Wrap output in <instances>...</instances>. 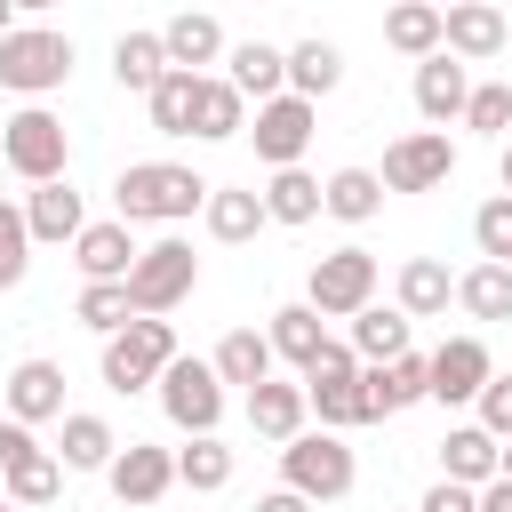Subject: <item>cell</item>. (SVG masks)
I'll return each mask as SVG.
<instances>
[{"label":"cell","mask_w":512,"mask_h":512,"mask_svg":"<svg viewBox=\"0 0 512 512\" xmlns=\"http://www.w3.org/2000/svg\"><path fill=\"white\" fill-rule=\"evenodd\" d=\"M104 480H112V496H120V504H160V496L176 488V448H152V440H128V448H112V464H104Z\"/></svg>","instance_id":"cell-14"},{"label":"cell","mask_w":512,"mask_h":512,"mask_svg":"<svg viewBox=\"0 0 512 512\" xmlns=\"http://www.w3.org/2000/svg\"><path fill=\"white\" fill-rule=\"evenodd\" d=\"M464 96H472V64H464V56H448V48L416 56V112H424L432 128H448V120L464 112Z\"/></svg>","instance_id":"cell-16"},{"label":"cell","mask_w":512,"mask_h":512,"mask_svg":"<svg viewBox=\"0 0 512 512\" xmlns=\"http://www.w3.org/2000/svg\"><path fill=\"white\" fill-rule=\"evenodd\" d=\"M480 512H512V480H504V472L480 480Z\"/></svg>","instance_id":"cell-48"},{"label":"cell","mask_w":512,"mask_h":512,"mask_svg":"<svg viewBox=\"0 0 512 512\" xmlns=\"http://www.w3.org/2000/svg\"><path fill=\"white\" fill-rule=\"evenodd\" d=\"M0 400H8L16 424H56L64 416V368L56 360H16L8 384H0Z\"/></svg>","instance_id":"cell-17"},{"label":"cell","mask_w":512,"mask_h":512,"mask_svg":"<svg viewBox=\"0 0 512 512\" xmlns=\"http://www.w3.org/2000/svg\"><path fill=\"white\" fill-rule=\"evenodd\" d=\"M264 336H272V360H288V368H312V360H320V344H328V328H320V312H312V304H280Z\"/></svg>","instance_id":"cell-31"},{"label":"cell","mask_w":512,"mask_h":512,"mask_svg":"<svg viewBox=\"0 0 512 512\" xmlns=\"http://www.w3.org/2000/svg\"><path fill=\"white\" fill-rule=\"evenodd\" d=\"M56 424H64V440H56V464H64V472H104V464H112V448H120V440H112V424H104V416L64 408Z\"/></svg>","instance_id":"cell-27"},{"label":"cell","mask_w":512,"mask_h":512,"mask_svg":"<svg viewBox=\"0 0 512 512\" xmlns=\"http://www.w3.org/2000/svg\"><path fill=\"white\" fill-rule=\"evenodd\" d=\"M472 408H480V424H488L496 440H512V376H488V384L472 392Z\"/></svg>","instance_id":"cell-44"},{"label":"cell","mask_w":512,"mask_h":512,"mask_svg":"<svg viewBox=\"0 0 512 512\" xmlns=\"http://www.w3.org/2000/svg\"><path fill=\"white\" fill-rule=\"evenodd\" d=\"M432 8H448V0H432Z\"/></svg>","instance_id":"cell-54"},{"label":"cell","mask_w":512,"mask_h":512,"mask_svg":"<svg viewBox=\"0 0 512 512\" xmlns=\"http://www.w3.org/2000/svg\"><path fill=\"white\" fill-rule=\"evenodd\" d=\"M192 288H200V256L176 232L152 240V248H136V264H128V312H176Z\"/></svg>","instance_id":"cell-6"},{"label":"cell","mask_w":512,"mask_h":512,"mask_svg":"<svg viewBox=\"0 0 512 512\" xmlns=\"http://www.w3.org/2000/svg\"><path fill=\"white\" fill-rule=\"evenodd\" d=\"M424 360H432V400H440V408H464V400L496 376V360H488V344H480V336H448V344H440V352H424Z\"/></svg>","instance_id":"cell-15"},{"label":"cell","mask_w":512,"mask_h":512,"mask_svg":"<svg viewBox=\"0 0 512 512\" xmlns=\"http://www.w3.org/2000/svg\"><path fill=\"white\" fill-rule=\"evenodd\" d=\"M224 64H232L224 80H232L240 96H256V104L288 88V48H272V40H240V48H224Z\"/></svg>","instance_id":"cell-24"},{"label":"cell","mask_w":512,"mask_h":512,"mask_svg":"<svg viewBox=\"0 0 512 512\" xmlns=\"http://www.w3.org/2000/svg\"><path fill=\"white\" fill-rule=\"evenodd\" d=\"M496 472H504V480H512V440H504V456H496Z\"/></svg>","instance_id":"cell-52"},{"label":"cell","mask_w":512,"mask_h":512,"mask_svg":"<svg viewBox=\"0 0 512 512\" xmlns=\"http://www.w3.org/2000/svg\"><path fill=\"white\" fill-rule=\"evenodd\" d=\"M72 264H80V280H128V264H136V224H80L72 232Z\"/></svg>","instance_id":"cell-18"},{"label":"cell","mask_w":512,"mask_h":512,"mask_svg":"<svg viewBox=\"0 0 512 512\" xmlns=\"http://www.w3.org/2000/svg\"><path fill=\"white\" fill-rule=\"evenodd\" d=\"M416 400H432V360L408 344V352H392V360H360V408H368V424L376 416H400V408H416Z\"/></svg>","instance_id":"cell-12"},{"label":"cell","mask_w":512,"mask_h":512,"mask_svg":"<svg viewBox=\"0 0 512 512\" xmlns=\"http://www.w3.org/2000/svg\"><path fill=\"white\" fill-rule=\"evenodd\" d=\"M152 392H160V408H168V424L176 432H216L224 424V376L208 368V360H168L160 376H152Z\"/></svg>","instance_id":"cell-8"},{"label":"cell","mask_w":512,"mask_h":512,"mask_svg":"<svg viewBox=\"0 0 512 512\" xmlns=\"http://www.w3.org/2000/svg\"><path fill=\"white\" fill-rule=\"evenodd\" d=\"M0 512H24V504H8V496H0Z\"/></svg>","instance_id":"cell-53"},{"label":"cell","mask_w":512,"mask_h":512,"mask_svg":"<svg viewBox=\"0 0 512 512\" xmlns=\"http://www.w3.org/2000/svg\"><path fill=\"white\" fill-rule=\"evenodd\" d=\"M288 88L312 96V104L336 96V88H344V48H336V40H296V48H288Z\"/></svg>","instance_id":"cell-29"},{"label":"cell","mask_w":512,"mask_h":512,"mask_svg":"<svg viewBox=\"0 0 512 512\" xmlns=\"http://www.w3.org/2000/svg\"><path fill=\"white\" fill-rule=\"evenodd\" d=\"M384 40H392L400 56H432V48H440V8H432V0H392V8H384Z\"/></svg>","instance_id":"cell-39"},{"label":"cell","mask_w":512,"mask_h":512,"mask_svg":"<svg viewBox=\"0 0 512 512\" xmlns=\"http://www.w3.org/2000/svg\"><path fill=\"white\" fill-rule=\"evenodd\" d=\"M312 128H320V104L312 96H296V88H280V96H264L256 104V160L264 168H296L304 160V144H312Z\"/></svg>","instance_id":"cell-11"},{"label":"cell","mask_w":512,"mask_h":512,"mask_svg":"<svg viewBox=\"0 0 512 512\" xmlns=\"http://www.w3.org/2000/svg\"><path fill=\"white\" fill-rule=\"evenodd\" d=\"M160 72H168V48H160V32H120V40H112V80H120L128 96H144Z\"/></svg>","instance_id":"cell-36"},{"label":"cell","mask_w":512,"mask_h":512,"mask_svg":"<svg viewBox=\"0 0 512 512\" xmlns=\"http://www.w3.org/2000/svg\"><path fill=\"white\" fill-rule=\"evenodd\" d=\"M200 216H208V240H224V248H240V240H256V224H272L264 192H240V184H208Z\"/></svg>","instance_id":"cell-21"},{"label":"cell","mask_w":512,"mask_h":512,"mask_svg":"<svg viewBox=\"0 0 512 512\" xmlns=\"http://www.w3.org/2000/svg\"><path fill=\"white\" fill-rule=\"evenodd\" d=\"M176 480H184L192 496H216V488H232V448H224L216 432H192V448H176Z\"/></svg>","instance_id":"cell-38"},{"label":"cell","mask_w":512,"mask_h":512,"mask_svg":"<svg viewBox=\"0 0 512 512\" xmlns=\"http://www.w3.org/2000/svg\"><path fill=\"white\" fill-rule=\"evenodd\" d=\"M408 328H416V320H408L400 304L384 312V304L368 296V304L352 312V352H360V360H392V352H408Z\"/></svg>","instance_id":"cell-35"},{"label":"cell","mask_w":512,"mask_h":512,"mask_svg":"<svg viewBox=\"0 0 512 512\" xmlns=\"http://www.w3.org/2000/svg\"><path fill=\"white\" fill-rule=\"evenodd\" d=\"M448 296H456V280H448L440 256H408V264H400V312H408V320L448 312Z\"/></svg>","instance_id":"cell-34"},{"label":"cell","mask_w":512,"mask_h":512,"mask_svg":"<svg viewBox=\"0 0 512 512\" xmlns=\"http://www.w3.org/2000/svg\"><path fill=\"white\" fill-rule=\"evenodd\" d=\"M64 160H72V136H64V120L48 104H24V112L0 120V168L8 176L48 184V176H64Z\"/></svg>","instance_id":"cell-4"},{"label":"cell","mask_w":512,"mask_h":512,"mask_svg":"<svg viewBox=\"0 0 512 512\" xmlns=\"http://www.w3.org/2000/svg\"><path fill=\"white\" fill-rule=\"evenodd\" d=\"M208 368H216L224 384H240V392H248V384H264V376H272V336H256V328H232V336L216 344V360H208Z\"/></svg>","instance_id":"cell-37"},{"label":"cell","mask_w":512,"mask_h":512,"mask_svg":"<svg viewBox=\"0 0 512 512\" xmlns=\"http://www.w3.org/2000/svg\"><path fill=\"white\" fill-rule=\"evenodd\" d=\"M32 272V232H24V208L0 200V288H24Z\"/></svg>","instance_id":"cell-42"},{"label":"cell","mask_w":512,"mask_h":512,"mask_svg":"<svg viewBox=\"0 0 512 512\" xmlns=\"http://www.w3.org/2000/svg\"><path fill=\"white\" fill-rule=\"evenodd\" d=\"M264 216L272 224H312L320 216V176L296 160V168H272L264 176Z\"/></svg>","instance_id":"cell-30"},{"label":"cell","mask_w":512,"mask_h":512,"mask_svg":"<svg viewBox=\"0 0 512 512\" xmlns=\"http://www.w3.org/2000/svg\"><path fill=\"white\" fill-rule=\"evenodd\" d=\"M304 400H312V416H320L328 432L368 424V408H360V352H352V344H320V360L304 368Z\"/></svg>","instance_id":"cell-9"},{"label":"cell","mask_w":512,"mask_h":512,"mask_svg":"<svg viewBox=\"0 0 512 512\" xmlns=\"http://www.w3.org/2000/svg\"><path fill=\"white\" fill-rule=\"evenodd\" d=\"M0 32H16V0H0Z\"/></svg>","instance_id":"cell-51"},{"label":"cell","mask_w":512,"mask_h":512,"mask_svg":"<svg viewBox=\"0 0 512 512\" xmlns=\"http://www.w3.org/2000/svg\"><path fill=\"white\" fill-rule=\"evenodd\" d=\"M200 200H208V176H192V168H176V160H136V168H120V184H112L120 224H184Z\"/></svg>","instance_id":"cell-1"},{"label":"cell","mask_w":512,"mask_h":512,"mask_svg":"<svg viewBox=\"0 0 512 512\" xmlns=\"http://www.w3.org/2000/svg\"><path fill=\"white\" fill-rule=\"evenodd\" d=\"M80 320H88L96 336H112V328L128 320V280H88V288H80Z\"/></svg>","instance_id":"cell-43"},{"label":"cell","mask_w":512,"mask_h":512,"mask_svg":"<svg viewBox=\"0 0 512 512\" xmlns=\"http://www.w3.org/2000/svg\"><path fill=\"white\" fill-rule=\"evenodd\" d=\"M160 48H168V64L200 72V64H216V56H224V24H216L208 8H184V16H168V24H160Z\"/></svg>","instance_id":"cell-23"},{"label":"cell","mask_w":512,"mask_h":512,"mask_svg":"<svg viewBox=\"0 0 512 512\" xmlns=\"http://www.w3.org/2000/svg\"><path fill=\"white\" fill-rule=\"evenodd\" d=\"M0 488H8V504H24V512H40V504H56L64 496V464H56V448H24L8 472H0Z\"/></svg>","instance_id":"cell-28"},{"label":"cell","mask_w":512,"mask_h":512,"mask_svg":"<svg viewBox=\"0 0 512 512\" xmlns=\"http://www.w3.org/2000/svg\"><path fill=\"white\" fill-rule=\"evenodd\" d=\"M192 88H200V72H184V64H168V72L144 88V112H152L160 136H192Z\"/></svg>","instance_id":"cell-33"},{"label":"cell","mask_w":512,"mask_h":512,"mask_svg":"<svg viewBox=\"0 0 512 512\" xmlns=\"http://www.w3.org/2000/svg\"><path fill=\"white\" fill-rule=\"evenodd\" d=\"M368 296H376V256H368V248H328V256H312L304 304H312L320 320H352Z\"/></svg>","instance_id":"cell-7"},{"label":"cell","mask_w":512,"mask_h":512,"mask_svg":"<svg viewBox=\"0 0 512 512\" xmlns=\"http://www.w3.org/2000/svg\"><path fill=\"white\" fill-rule=\"evenodd\" d=\"M416 512H480V488H464V480H440V488H424V504Z\"/></svg>","instance_id":"cell-45"},{"label":"cell","mask_w":512,"mask_h":512,"mask_svg":"<svg viewBox=\"0 0 512 512\" xmlns=\"http://www.w3.org/2000/svg\"><path fill=\"white\" fill-rule=\"evenodd\" d=\"M168 360H176V328H168V312H128V320L104 336V360H96V368H104L112 392H144Z\"/></svg>","instance_id":"cell-2"},{"label":"cell","mask_w":512,"mask_h":512,"mask_svg":"<svg viewBox=\"0 0 512 512\" xmlns=\"http://www.w3.org/2000/svg\"><path fill=\"white\" fill-rule=\"evenodd\" d=\"M496 184H504V192H512V144H504V160H496Z\"/></svg>","instance_id":"cell-49"},{"label":"cell","mask_w":512,"mask_h":512,"mask_svg":"<svg viewBox=\"0 0 512 512\" xmlns=\"http://www.w3.org/2000/svg\"><path fill=\"white\" fill-rule=\"evenodd\" d=\"M304 416H312V400H304V384H280V376H264V384H248V424H256V440H296L304 432Z\"/></svg>","instance_id":"cell-19"},{"label":"cell","mask_w":512,"mask_h":512,"mask_svg":"<svg viewBox=\"0 0 512 512\" xmlns=\"http://www.w3.org/2000/svg\"><path fill=\"white\" fill-rule=\"evenodd\" d=\"M472 248L496 256V264H512V192H496V200L472 208Z\"/></svg>","instance_id":"cell-41"},{"label":"cell","mask_w":512,"mask_h":512,"mask_svg":"<svg viewBox=\"0 0 512 512\" xmlns=\"http://www.w3.org/2000/svg\"><path fill=\"white\" fill-rule=\"evenodd\" d=\"M456 120H464L472 136H504V128H512V80H480Z\"/></svg>","instance_id":"cell-40"},{"label":"cell","mask_w":512,"mask_h":512,"mask_svg":"<svg viewBox=\"0 0 512 512\" xmlns=\"http://www.w3.org/2000/svg\"><path fill=\"white\" fill-rule=\"evenodd\" d=\"M256 512H320V504L296 496V488H272V496H256Z\"/></svg>","instance_id":"cell-47"},{"label":"cell","mask_w":512,"mask_h":512,"mask_svg":"<svg viewBox=\"0 0 512 512\" xmlns=\"http://www.w3.org/2000/svg\"><path fill=\"white\" fill-rule=\"evenodd\" d=\"M456 304H464L472 320H512V264L480 256L472 272H456Z\"/></svg>","instance_id":"cell-32"},{"label":"cell","mask_w":512,"mask_h":512,"mask_svg":"<svg viewBox=\"0 0 512 512\" xmlns=\"http://www.w3.org/2000/svg\"><path fill=\"white\" fill-rule=\"evenodd\" d=\"M24 448H32V424H16V416H0V472H8V464H16Z\"/></svg>","instance_id":"cell-46"},{"label":"cell","mask_w":512,"mask_h":512,"mask_svg":"<svg viewBox=\"0 0 512 512\" xmlns=\"http://www.w3.org/2000/svg\"><path fill=\"white\" fill-rule=\"evenodd\" d=\"M248 128V96L232 88V80H208L200 72V88H192V136L200 144H224V136H240Z\"/></svg>","instance_id":"cell-25"},{"label":"cell","mask_w":512,"mask_h":512,"mask_svg":"<svg viewBox=\"0 0 512 512\" xmlns=\"http://www.w3.org/2000/svg\"><path fill=\"white\" fill-rule=\"evenodd\" d=\"M352 480H360V464H352V448H344V432H296V440H280V488H296V496H312V504H336V496H352Z\"/></svg>","instance_id":"cell-3"},{"label":"cell","mask_w":512,"mask_h":512,"mask_svg":"<svg viewBox=\"0 0 512 512\" xmlns=\"http://www.w3.org/2000/svg\"><path fill=\"white\" fill-rule=\"evenodd\" d=\"M504 40H512V24H504L496 0H448V8H440V48H448V56L488 64V56H504Z\"/></svg>","instance_id":"cell-13"},{"label":"cell","mask_w":512,"mask_h":512,"mask_svg":"<svg viewBox=\"0 0 512 512\" xmlns=\"http://www.w3.org/2000/svg\"><path fill=\"white\" fill-rule=\"evenodd\" d=\"M376 208H384V176H376V168H336V176H320V216L368 224Z\"/></svg>","instance_id":"cell-26"},{"label":"cell","mask_w":512,"mask_h":512,"mask_svg":"<svg viewBox=\"0 0 512 512\" xmlns=\"http://www.w3.org/2000/svg\"><path fill=\"white\" fill-rule=\"evenodd\" d=\"M64 80H72V40H64L56 24H16V32H0V88L48 96V88H64Z\"/></svg>","instance_id":"cell-5"},{"label":"cell","mask_w":512,"mask_h":512,"mask_svg":"<svg viewBox=\"0 0 512 512\" xmlns=\"http://www.w3.org/2000/svg\"><path fill=\"white\" fill-rule=\"evenodd\" d=\"M48 8H56V0H16V16H48Z\"/></svg>","instance_id":"cell-50"},{"label":"cell","mask_w":512,"mask_h":512,"mask_svg":"<svg viewBox=\"0 0 512 512\" xmlns=\"http://www.w3.org/2000/svg\"><path fill=\"white\" fill-rule=\"evenodd\" d=\"M376 176H384V192H440V184L456 176V144H448V128H408V136H392Z\"/></svg>","instance_id":"cell-10"},{"label":"cell","mask_w":512,"mask_h":512,"mask_svg":"<svg viewBox=\"0 0 512 512\" xmlns=\"http://www.w3.org/2000/svg\"><path fill=\"white\" fill-rule=\"evenodd\" d=\"M496 456H504V440H496L488 424H456V432L440 440V480L480 488V480H496Z\"/></svg>","instance_id":"cell-22"},{"label":"cell","mask_w":512,"mask_h":512,"mask_svg":"<svg viewBox=\"0 0 512 512\" xmlns=\"http://www.w3.org/2000/svg\"><path fill=\"white\" fill-rule=\"evenodd\" d=\"M88 216H80V192L64 184V176H48V184H32L24 192V232H32V248L40 240H72Z\"/></svg>","instance_id":"cell-20"}]
</instances>
